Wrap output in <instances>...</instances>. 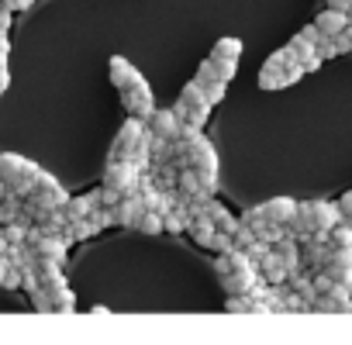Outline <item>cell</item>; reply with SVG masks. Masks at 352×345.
I'll return each mask as SVG.
<instances>
[{
  "label": "cell",
  "instance_id": "cell-1",
  "mask_svg": "<svg viewBox=\"0 0 352 345\" xmlns=\"http://www.w3.org/2000/svg\"><path fill=\"white\" fill-rule=\"evenodd\" d=\"M69 201V194L63 190V183L56 177H49V172L42 169V177L35 183V190L25 197V208H38V211H63V204Z\"/></svg>",
  "mask_w": 352,
  "mask_h": 345
},
{
  "label": "cell",
  "instance_id": "cell-2",
  "mask_svg": "<svg viewBox=\"0 0 352 345\" xmlns=\"http://www.w3.org/2000/svg\"><path fill=\"white\" fill-rule=\"evenodd\" d=\"M138 180H142V169H135L128 159H111L104 169V187H114L121 197L138 194Z\"/></svg>",
  "mask_w": 352,
  "mask_h": 345
},
{
  "label": "cell",
  "instance_id": "cell-3",
  "mask_svg": "<svg viewBox=\"0 0 352 345\" xmlns=\"http://www.w3.org/2000/svg\"><path fill=\"white\" fill-rule=\"evenodd\" d=\"M121 104H124L128 114H135V118H142V121L152 114L155 100H152V90H148V83L142 80V73H138L128 87H121Z\"/></svg>",
  "mask_w": 352,
  "mask_h": 345
},
{
  "label": "cell",
  "instance_id": "cell-4",
  "mask_svg": "<svg viewBox=\"0 0 352 345\" xmlns=\"http://www.w3.org/2000/svg\"><path fill=\"white\" fill-rule=\"evenodd\" d=\"M297 211L307 218L311 232H328V228L342 218L338 208H335L331 201H304V204H297Z\"/></svg>",
  "mask_w": 352,
  "mask_h": 345
},
{
  "label": "cell",
  "instance_id": "cell-5",
  "mask_svg": "<svg viewBox=\"0 0 352 345\" xmlns=\"http://www.w3.org/2000/svg\"><path fill=\"white\" fill-rule=\"evenodd\" d=\"M321 269H324V273H328L331 280H338V283H345V287H352V245H342V249H331Z\"/></svg>",
  "mask_w": 352,
  "mask_h": 345
},
{
  "label": "cell",
  "instance_id": "cell-6",
  "mask_svg": "<svg viewBox=\"0 0 352 345\" xmlns=\"http://www.w3.org/2000/svg\"><path fill=\"white\" fill-rule=\"evenodd\" d=\"M145 128H148V135H159V138H176V135H180V118L173 114V107H166V111L152 107V114L145 118Z\"/></svg>",
  "mask_w": 352,
  "mask_h": 345
},
{
  "label": "cell",
  "instance_id": "cell-7",
  "mask_svg": "<svg viewBox=\"0 0 352 345\" xmlns=\"http://www.w3.org/2000/svg\"><path fill=\"white\" fill-rule=\"evenodd\" d=\"M111 211H114V225L135 228V221H138V214H142L145 208H142L138 194H124V197H118V204H114Z\"/></svg>",
  "mask_w": 352,
  "mask_h": 345
},
{
  "label": "cell",
  "instance_id": "cell-8",
  "mask_svg": "<svg viewBox=\"0 0 352 345\" xmlns=\"http://www.w3.org/2000/svg\"><path fill=\"white\" fill-rule=\"evenodd\" d=\"M38 177H42V166L38 162H32V159H25V166H21V172L8 183V190H14L18 197H28L32 190H35V183H38Z\"/></svg>",
  "mask_w": 352,
  "mask_h": 345
},
{
  "label": "cell",
  "instance_id": "cell-9",
  "mask_svg": "<svg viewBox=\"0 0 352 345\" xmlns=\"http://www.w3.org/2000/svg\"><path fill=\"white\" fill-rule=\"evenodd\" d=\"M259 211H263V218H266V221L287 225V221L297 214V201H290V197H273V201L259 204Z\"/></svg>",
  "mask_w": 352,
  "mask_h": 345
},
{
  "label": "cell",
  "instance_id": "cell-10",
  "mask_svg": "<svg viewBox=\"0 0 352 345\" xmlns=\"http://www.w3.org/2000/svg\"><path fill=\"white\" fill-rule=\"evenodd\" d=\"M256 269H259V280H266V283H287V266L280 263V256L273 252V249H266L263 252V259L256 263Z\"/></svg>",
  "mask_w": 352,
  "mask_h": 345
},
{
  "label": "cell",
  "instance_id": "cell-11",
  "mask_svg": "<svg viewBox=\"0 0 352 345\" xmlns=\"http://www.w3.org/2000/svg\"><path fill=\"white\" fill-rule=\"evenodd\" d=\"M173 114L180 118L184 124H194V128H204L208 118H211V104H184V100H176Z\"/></svg>",
  "mask_w": 352,
  "mask_h": 345
},
{
  "label": "cell",
  "instance_id": "cell-12",
  "mask_svg": "<svg viewBox=\"0 0 352 345\" xmlns=\"http://www.w3.org/2000/svg\"><path fill=\"white\" fill-rule=\"evenodd\" d=\"M256 269V263L242 252V249H228V252H221V259H218V273H228V276H235V273H252Z\"/></svg>",
  "mask_w": 352,
  "mask_h": 345
},
{
  "label": "cell",
  "instance_id": "cell-13",
  "mask_svg": "<svg viewBox=\"0 0 352 345\" xmlns=\"http://www.w3.org/2000/svg\"><path fill=\"white\" fill-rule=\"evenodd\" d=\"M276 256H280V263L287 266V273H294V269H300V242H294L290 235H283V238H276L273 245H270Z\"/></svg>",
  "mask_w": 352,
  "mask_h": 345
},
{
  "label": "cell",
  "instance_id": "cell-14",
  "mask_svg": "<svg viewBox=\"0 0 352 345\" xmlns=\"http://www.w3.org/2000/svg\"><path fill=\"white\" fill-rule=\"evenodd\" d=\"M218 283L225 287V293H252V287L259 283V269H252V273H235V276L218 273Z\"/></svg>",
  "mask_w": 352,
  "mask_h": 345
},
{
  "label": "cell",
  "instance_id": "cell-15",
  "mask_svg": "<svg viewBox=\"0 0 352 345\" xmlns=\"http://www.w3.org/2000/svg\"><path fill=\"white\" fill-rule=\"evenodd\" d=\"M349 25V18H345V11H331V8H324L318 18H314V28L321 32V35H342V28Z\"/></svg>",
  "mask_w": 352,
  "mask_h": 345
},
{
  "label": "cell",
  "instance_id": "cell-16",
  "mask_svg": "<svg viewBox=\"0 0 352 345\" xmlns=\"http://www.w3.org/2000/svg\"><path fill=\"white\" fill-rule=\"evenodd\" d=\"M135 76H138V69H135L124 56H114V59H111V66H107V80H111L118 90H121V87H128Z\"/></svg>",
  "mask_w": 352,
  "mask_h": 345
},
{
  "label": "cell",
  "instance_id": "cell-17",
  "mask_svg": "<svg viewBox=\"0 0 352 345\" xmlns=\"http://www.w3.org/2000/svg\"><path fill=\"white\" fill-rule=\"evenodd\" d=\"M187 225H190V208H184V204H173L169 211H162V232L180 235V232H187Z\"/></svg>",
  "mask_w": 352,
  "mask_h": 345
},
{
  "label": "cell",
  "instance_id": "cell-18",
  "mask_svg": "<svg viewBox=\"0 0 352 345\" xmlns=\"http://www.w3.org/2000/svg\"><path fill=\"white\" fill-rule=\"evenodd\" d=\"M187 232L194 235V242L197 245H211V238H214V221L211 218H201V214H190V225H187Z\"/></svg>",
  "mask_w": 352,
  "mask_h": 345
},
{
  "label": "cell",
  "instance_id": "cell-19",
  "mask_svg": "<svg viewBox=\"0 0 352 345\" xmlns=\"http://www.w3.org/2000/svg\"><path fill=\"white\" fill-rule=\"evenodd\" d=\"M49 300H52V314H73L76 311V297H73V290L63 283V287H56L52 293H49Z\"/></svg>",
  "mask_w": 352,
  "mask_h": 345
},
{
  "label": "cell",
  "instance_id": "cell-20",
  "mask_svg": "<svg viewBox=\"0 0 352 345\" xmlns=\"http://www.w3.org/2000/svg\"><path fill=\"white\" fill-rule=\"evenodd\" d=\"M21 166H25V155H18V152H0V180L11 183L18 172H21Z\"/></svg>",
  "mask_w": 352,
  "mask_h": 345
},
{
  "label": "cell",
  "instance_id": "cell-21",
  "mask_svg": "<svg viewBox=\"0 0 352 345\" xmlns=\"http://www.w3.org/2000/svg\"><path fill=\"white\" fill-rule=\"evenodd\" d=\"M28 225L32 221H4V225H0V235H4L8 245H21L25 235H28Z\"/></svg>",
  "mask_w": 352,
  "mask_h": 345
},
{
  "label": "cell",
  "instance_id": "cell-22",
  "mask_svg": "<svg viewBox=\"0 0 352 345\" xmlns=\"http://www.w3.org/2000/svg\"><path fill=\"white\" fill-rule=\"evenodd\" d=\"M242 56V42L239 38H218L211 49V59H239Z\"/></svg>",
  "mask_w": 352,
  "mask_h": 345
},
{
  "label": "cell",
  "instance_id": "cell-23",
  "mask_svg": "<svg viewBox=\"0 0 352 345\" xmlns=\"http://www.w3.org/2000/svg\"><path fill=\"white\" fill-rule=\"evenodd\" d=\"M135 232H142V235H159V232H162V214H159V211H142L138 221H135Z\"/></svg>",
  "mask_w": 352,
  "mask_h": 345
},
{
  "label": "cell",
  "instance_id": "cell-24",
  "mask_svg": "<svg viewBox=\"0 0 352 345\" xmlns=\"http://www.w3.org/2000/svg\"><path fill=\"white\" fill-rule=\"evenodd\" d=\"M283 232H287L294 242H307V238H311V225H307V218H304L300 211H297V214L283 225Z\"/></svg>",
  "mask_w": 352,
  "mask_h": 345
},
{
  "label": "cell",
  "instance_id": "cell-25",
  "mask_svg": "<svg viewBox=\"0 0 352 345\" xmlns=\"http://www.w3.org/2000/svg\"><path fill=\"white\" fill-rule=\"evenodd\" d=\"M328 245H331V249L352 245V228H349V225H345L342 218H338V221H335V225L328 228Z\"/></svg>",
  "mask_w": 352,
  "mask_h": 345
},
{
  "label": "cell",
  "instance_id": "cell-26",
  "mask_svg": "<svg viewBox=\"0 0 352 345\" xmlns=\"http://www.w3.org/2000/svg\"><path fill=\"white\" fill-rule=\"evenodd\" d=\"M211 66H214V76L221 83H232L235 73H239V59H211Z\"/></svg>",
  "mask_w": 352,
  "mask_h": 345
},
{
  "label": "cell",
  "instance_id": "cell-27",
  "mask_svg": "<svg viewBox=\"0 0 352 345\" xmlns=\"http://www.w3.org/2000/svg\"><path fill=\"white\" fill-rule=\"evenodd\" d=\"M259 90H283V69H259Z\"/></svg>",
  "mask_w": 352,
  "mask_h": 345
},
{
  "label": "cell",
  "instance_id": "cell-28",
  "mask_svg": "<svg viewBox=\"0 0 352 345\" xmlns=\"http://www.w3.org/2000/svg\"><path fill=\"white\" fill-rule=\"evenodd\" d=\"M201 90H204V100H208L211 107H218V104L225 100V93H228V83L214 80V83H208V87H201Z\"/></svg>",
  "mask_w": 352,
  "mask_h": 345
},
{
  "label": "cell",
  "instance_id": "cell-29",
  "mask_svg": "<svg viewBox=\"0 0 352 345\" xmlns=\"http://www.w3.org/2000/svg\"><path fill=\"white\" fill-rule=\"evenodd\" d=\"M239 228V218L228 211V208H221L218 214H214V232H225V235H232Z\"/></svg>",
  "mask_w": 352,
  "mask_h": 345
},
{
  "label": "cell",
  "instance_id": "cell-30",
  "mask_svg": "<svg viewBox=\"0 0 352 345\" xmlns=\"http://www.w3.org/2000/svg\"><path fill=\"white\" fill-rule=\"evenodd\" d=\"M180 100H184V104H208V100H204V90H201V87H197L194 80H190V83L184 87V93H180Z\"/></svg>",
  "mask_w": 352,
  "mask_h": 345
},
{
  "label": "cell",
  "instance_id": "cell-31",
  "mask_svg": "<svg viewBox=\"0 0 352 345\" xmlns=\"http://www.w3.org/2000/svg\"><path fill=\"white\" fill-rule=\"evenodd\" d=\"M290 49H294V56H297V63H300V59H307V56L314 52V45H311L307 38H300V35H294V38H290Z\"/></svg>",
  "mask_w": 352,
  "mask_h": 345
},
{
  "label": "cell",
  "instance_id": "cell-32",
  "mask_svg": "<svg viewBox=\"0 0 352 345\" xmlns=\"http://www.w3.org/2000/svg\"><path fill=\"white\" fill-rule=\"evenodd\" d=\"M218 76H214V66H211V59H204L201 63V69H197V76H194V83L197 87H208V83H214Z\"/></svg>",
  "mask_w": 352,
  "mask_h": 345
},
{
  "label": "cell",
  "instance_id": "cell-33",
  "mask_svg": "<svg viewBox=\"0 0 352 345\" xmlns=\"http://www.w3.org/2000/svg\"><path fill=\"white\" fill-rule=\"evenodd\" d=\"M208 249H214V252H228V249H235V245H232V235L214 232V238H211V245H208Z\"/></svg>",
  "mask_w": 352,
  "mask_h": 345
},
{
  "label": "cell",
  "instance_id": "cell-34",
  "mask_svg": "<svg viewBox=\"0 0 352 345\" xmlns=\"http://www.w3.org/2000/svg\"><path fill=\"white\" fill-rule=\"evenodd\" d=\"M0 287H8V290H18V287H21V269H14V266H11V269L4 273V280H0Z\"/></svg>",
  "mask_w": 352,
  "mask_h": 345
},
{
  "label": "cell",
  "instance_id": "cell-35",
  "mask_svg": "<svg viewBox=\"0 0 352 345\" xmlns=\"http://www.w3.org/2000/svg\"><path fill=\"white\" fill-rule=\"evenodd\" d=\"M321 63H324V59L318 56V49H314V52H311L307 59H300V66H304V73H314V69H321Z\"/></svg>",
  "mask_w": 352,
  "mask_h": 345
},
{
  "label": "cell",
  "instance_id": "cell-36",
  "mask_svg": "<svg viewBox=\"0 0 352 345\" xmlns=\"http://www.w3.org/2000/svg\"><path fill=\"white\" fill-rule=\"evenodd\" d=\"M335 208H338V214L345 218V214H352V190L349 194H342L338 201H335Z\"/></svg>",
  "mask_w": 352,
  "mask_h": 345
},
{
  "label": "cell",
  "instance_id": "cell-37",
  "mask_svg": "<svg viewBox=\"0 0 352 345\" xmlns=\"http://www.w3.org/2000/svg\"><path fill=\"white\" fill-rule=\"evenodd\" d=\"M11 87V73H8V59H0V97H4V90Z\"/></svg>",
  "mask_w": 352,
  "mask_h": 345
},
{
  "label": "cell",
  "instance_id": "cell-38",
  "mask_svg": "<svg viewBox=\"0 0 352 345\" xmlns=\"http://www.w3.org/2000/svg\"><path fill=\"white\" fill-rule=\"evenodd\" d=\"M0 8H8V11H25V8H32V0H0Z\"/></svg>",
  "mask_w": 352,
  "mask_h": 345
},
{
  "label": "cell",
  "instance_id": "cell-39",
  "mask_svg": "<svg viewBox=\"0 0 352 345\" xmlns=\"http://www.w3.org/2000/svg\"><path fill=\"white\" fill-rule=\"evenodd\" d=\"M8 28H11V11H8V8H0V32L8 35Z\"/></svg>",
  "mask_w": 352,
  "mask_h": 345
},
{
  "label": "cell",
  "instance_id": "cell-40",
  "mask_svg": "<svg viewBox=\"0 0 352 345\" xmlns=\"http://www.w3.org/2000/svg\"><path fill=\"white\" fill-rule=\"evenodd\" d=\"M318 35H321V32H318V28H314V25H307V28H304V32H300V38H307V42H311V45H314V42H318Z\"/></svg>",
  "mask_w": 352,
  "mask_h": 345
},
{
  "label": "cell",
  "instance_id": "cell-41",
  "mask_svg": "<svg viewBox=\"0 0 352 345\" xmlns=\"http://www.w3.org/2000/svg\"><path fill=\"white\" fill-rule=\"evenodd\" d=\"M8 52H11V42H8L4 32H0V59H8Z\"/></svg>",
  "mask_w": 352,
  "mask_h": 345
},
{
  "label": "cell",
  "instance_id": "cell-42",
  "mask_svg": "<svg viewBox=\"0 0 352 345\" xmlns=\"http://www.w3.org/2000/svg\"><path fill=\"white\" fill-rule=\"evenodd\" d=\"M324 4H328L331 11H345V8H349V0H324Z\"/></svg>",
  "mask_w": 352,
  "mask_h": 345
},
{
  "label": "cell",
  "instance_id": "cell-43",
  "mask_svg": "<svg viewBox=\"0 0 352 345\" xmlns=\"http://www.w3.org/2000/svg\"><path fill=\"white\" fill-rule=\"evenodd\" d=\"M8 269H11V263H8V256H4V252H0V280H4V273H8Z\"/></svg>",
  "mask_w": 352,
  "mask_h": 345
},
{
  "label": "cell",
  "instance_id": "cell-44",
  "mask_svg": "<svg viewBox=\"0 0 352 345\" xmlns=\"http://www.w3.org/2000/svg\"><path fill=\"white\" fill-rule=\"evenodd\" d=\"M345 18H349V21H352V0H349V8H345Z\"/></svg>",
  "mask_w": 352,
  "mask_h": 345
},
{
  "label": "cell",
  "instance_id": "cell-45",
  "mask_svg": "<svg viewBox=\"0 0 352 345\" xmlns=\"http://www.w3.org/2000/svg\"><path fill=\"white\" fill-rule=\"evenodd\" d=\"M342 221H345V225H349V228H352V214H345V218H342Z\"/></svg>",
  "mask_w": 352,
  "mask_h": 345
},
{
  "label": "cell",
  "instance_id": "cell-46",
  "mask_svg": "<svg viewBox=\"0 0 352 345\" xmlns=\"http://www.w3.org/2000/svg\"><path fill=\"white\" fill-rule=\"evenodd\" d=\"M8 249V242H4V235H0V252H4Z\"/></svg>",
  "mask_w": 352,
  "mask_h": 345
}]
</instances>
